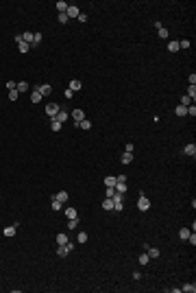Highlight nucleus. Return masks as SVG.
Listing matches in <instances>:
<instances>
[{
    "label": "nucleus",
    "mask_w": 196,
    "mask_h": 293,
    "mask_svg": "<svg viewBox=\"0 0 196 293\" xmlns=\"http://www.w3.org/2000/svg\"><path fill=\"white\" fill-rule=\"evenodd\" d=\"M61 127H63V125L59 123V120H55V118H50V129H53V131H61Z\"/></svg>",
    "instance_id": "412c9836"
},
{
    "label": "nucleus",
    "mask_w": 196,
    "mask_h": 293,
    "mask_svg": "<svg viewBox=\"0 0 196 293\" xmlns=\"http://www.w3.org/2000/svg\"><path fill=\"white\" fill-rule=\"evenodd\" d=\"M116 195H118V192H116V188H107V190H105V197H111V199H113Z\"/></svg>",
    "instance_id": "e433bc0d"
},
{
    "label": "nucleus",
    "mask_w": 196,
    "mask_h": 293,
    "mask_svg": "<svg viewBox=\"0 0 196 293\" xmlns=\"http://www.w3.org/2000/svg\"><path fill=\"white\" fill-rule=\"evenodd\" d=\"M81 85H83V83H81L79 79H72V81H70V90H72V92H76V90H81Z\"/></svg>",
    "instance_id": "6ab92c4d"
},
{
    "label": "nucleus",
    "mask_w": 196,
    "mask_h": 293,
    "mask_svg": "<svg viewBox=\"0 0 196 293\" xmlns=\"http://www.w3.org/2000/svg\"><path fill=\"white\" fill-rule=\"evenodd\" d=\"M187 81H190V85H196V75H194V72L187 77Z\"/></svg>",
    "instance_id": "37998d69"
},
{
    "label": "nucleus",
    "mask_w": 196,
    "mask_h": 293,
    "mask_svg": "<svg viewBox=\"0 0 196 293\" xmlns=\"http://www.w3.org/2000/svg\"><path fill=\"white\" fill-rule=\"evenodd\" d=\"M185 94H187V96H190V99H192V101H196V85H190V88H187V92H185Z\"/></svg>",
    "instance_id": "bb28decb"
},
{
    "label": "nucleus",
    "mask_w": 196,
    "mask_h": 293,
    "mask_svg": "<svg viewBox=\"0 0 196 293\" xmlns=\"http://www.w3.org/2000/svg\"><path fill=\"white\" fill-rule=\"evenodd\" d=\"M63 96H65V99H72V96H74V92H72V90H70V88H68V90H65V92H63Z\"/></svg>",
    "instance_id": "c03bdc74"
},
{
    "label": "nucleus",
    "mask_w": 196,
    "mask_h": 293,
    "mask_svg": "<svg viewBox=\"0 0 196 293\" xmlns=\"http://www.w3.org/2000/svg\"><path fill=\"white\" fill-rule=\"evenodd\" d=\"M146 254H148V258H159V250H157V247H148V250H146Z\"/></svg>",
    "instance_id": "5701e85b"
},
{
    "label": "nucleus",
    "mask_w": 196,
    "mask_h": 293,
    "mask_svg": "<svg viewBox=\"0 0 196 293\" xmlns=\"http://www.w3.org/2000/svg\"><path fill=\"white\" fill-rule=\"evenodd\" d=\"M192 103H194V101L190 99V96H187V94H183V96H181V103H179V105H183V107H190Z\"/></svg>",
    "instance_id": "aec40b11"
},
{
    "label": "nucleus",
    "mask_w": 196,
    "mask_h": 293,
    "mask_svg": "<svg viewBox=\"0 0 196 293\" xmlns=\"http://www.w3.org/2000/svg\"><path fill=\"white\" fill-rule=\"evenodd\" d=\"M137 208H139L142 212H146V210H151V199H148V197H144V195H142V197L137 199Z\"/></svg>",
    "instance_id": "f03ea898"
},
{
    "label": "nucleus",
    "mask_w": 196,
    "mask_h": 293,
    "mask_svg": "<svg viewBox=\"0 0 196 293\" xmlns=\"http://www.w3.org/2000/svg\"><path fill=\"white\" fill-rule=\"evenodd\" d=\"M148 260H151V258H148V254H146V252L139 254V265H148Z\"/></svg>",
    "instance_id": "473e14b6"
},
{
    "label": "nucleus",
    "mask_w": 196,
    "mask_h": 293,
    "mask_svg": "<svg viewBox=\"0 0 196 293\" xmlns=\"http://www.w3.org/2000/svg\"><path fill=\"white\" fill-rule=\"evenodd\" d=\"M74 127H79V129H92V123L87 118H83V120H79V123H74Z\"/></svg>",
    "instance_id": "9b49d317"
},
{
    "label": "nucleus",
    "mask_w": 196,
    "mask_h": 293,
    "mask_svg": "<svg viewBox=\"0 0 196 293\" xmlns=\"http://www.w3.org/2000/svg\"><path fill=\"white\" fill-rule=\"evenodd\" d=\"M174 114H177V116H187V107L177 105V107H174Z\"/></svg>",
    "instance_id": "b1692460"
},
{
    "label": "nucleus",
    "mask_w": 196,
    "mask_h": 293,
    "mask_svg": "<svg viewBox=\"0 0 196 293\" xmlns=\"http://www.w3.org/2000/svg\"><path fill=\"white\" fill-rule=\"evenodd\" d=\"M68 197H70L68 190H59V192L55 195V199H57V201H61V204H65V201H68Z\"/></svg>",
    "instance_id": "1a4fd4ad"
},
{
    "label": "nucleus",
    "mask_w": 196,
    "mask_h": 293,
    "mask_svg": "<svg viewBox=\"0 0 196 293\" xmlns=\"http://www.w3.org/2000/svg\"><path fill=\"white\" fill-rule=\"evenodd\" d=\"M22 39L26 42V44H33V33H29V31H26V33H22Z\"/></svg>",
    "instance_id": "72a5a7b5"
},
{
    "label": "nucleus",
    "mask_w": 196,
    "mask_h": 293,
    "mask_svg": "<svg viewBox=\"0 0 196 293\" xmlns=\"http://www.w3.org/2000/svg\"><path fill=\"white\" fill-rule=\"evenodd\" d=\"M181 291H185V293H194V291H196V287H194V282H192V284L187 282V284H183V287H181Z\"/></svg>",
    "instance_id": "c756f323"
},
{
    "label": "nucleus",
    "mask_w": 196,
    "mask_h": 293,
    "mask_svg": "<svg viewBox=\"0 0 196 293\" xmlns=\"http://www.w3.org/2000/svg\"><path fill=\"white\" fill-rule=\"evenodd\" d=\"M68 118H70V114H68V112H63V109H59V114L55 116V120H59L61 125H63V123H68Z\"/></svg>",
    "instance_id": "6e6552de"
},
{
    "label": "nucleus",
    "mask_w": 196,
    "mask_h": 293,
    "mask_svg": "<svg viewBox=\"0 0 196 293\" xmlns=\"http://www.w3.org/2000/svg\"><path fill=\"white\" fill-rule=\"evenodd\" d=\"M18 48H20V53H29V51H31V44H26V42H20V44H18Z\"/></svg>",
    "instance_id": "a878e982"
},
{
    "label": "nucleus",
    "mask_w": 196,
    "mask_h": 293,
    "mask_svg": "<svg viewBox=\"0 0 196 293\" xmlns=\"http://www.w3.org/2000/svg\"><path fill=\"white\" fill-rule=\"evenodd\" d=\"M187 116H192V118L196 116V105H194V103H192V105L187 107Z\"/></svg>",
    "instance_id": "4c0bfd02"
},
{
    "label": "nucleus",
    "mask_w": 196,
    "mask_h": 293,
    "mask_svg": "<svg viewBox=\"0 0 196 293\" xmlns=\"http://www.w3.org/2000/svg\"><path fill=\"white\" fill-rule=\"evenodd\" d=\"M41 99H44V96H41V92H39V88L35 85V88H33V92H31V103H39Z\"/></svg>",
    "instance_id": "39448f33"
},
{
    "label": "nucleus",
    "mask_w": 196,
    "mask_h": 293,
    "mask_svg": "<svg viewBox=\"0 0 196 293\" xmlns=\"http://www.w3.org/2000/svg\"><path fill=\"white\" fill-rule=\"evenodd\" d=\"M68 7H70V5H68V2H63V0H59V2L55 5V9H57L59 13H65V11H68Z\"/></svg>",
    "instance_id": "4468645a"
},
{
    "label": "nucleus",
    "mask_w": 196,
    "mask_h": 293,
    "mask_svg": "<svg viewBox=\"0 0 196 293\" xmlns=\"http://www.w3.org/2000/svg\"><path fill=\"white\" fill-rule=\"evenodd\" d=\"M113 186H116V177H113V175H107V177H105V188H113Z\"/></svg>",
    "instance_id": "f3484780"
},
{
    "label": "nucleus",
    "mask_w": 196,
    "mask_h": 293,
    "mask_svg": "<svg viewBox=\"0 0 196 293\" xmlns=\"http://www.w3.org/2000/svg\"><path fill=\"white\" fill-rule=\"evenodd\" d=\"M39 88V92H41V96H48L53 92V85H48V83H41V85H37Z\"/></svg>",
    "instance_id": "f8f14e48"
},
{
    "label": "nucleus",
    "mask_w": 196,
    "mask_h": 293,
    "mask_svg": "<svg viewBox=\"0 0 196 293\" xmlns=\"http://www.w3.org/2000/svg\"><path fill=\"white\" fill-rule=\"evenodd\" d=\"M15 232H18V223H13V225H9V228H5V236L7 238H11V236H15Z\"/></svg>",
    "instance_id": "0eeeda50"
},
{
    "label": "nucleus",
    "mask_w": 196,
    "mask_h": 293,
    "mask_svg": "<svg viewBox=\"0 0 196 293\" xmlns=\"http://www.w3.org/2000/svg\"><path fill=\"white\" fill-rule=\"evenodd\" d=\"M15 85H18L15 81H7V90H15Z\"/></svg>",
    "instance_id": "a18cd8bd"
},
{
    "label": "nucleus",
    "mask_w": 196,
    "mask_h": 293,
    "mask_svg": "<svg viewBox=\"0 0 196 293\" xmlns=\"http://www.w3.org/2000/svg\"><path fill=\"white\" fill-rule=\"evenodd\" d=\"M61 208H63V204H61V201H57V199H55V195H53V210H61Z\"/></svg>",
    "instance_id": "c9c22d12"
},
{
    "label": "nucleus",
    "mask_w": 196,
    "mask_h": 293,
    "mask_svg": "<svg viewBox=\"0 0 196 293\" xmlns=\"http://www.w3.org/2000/svg\"><path fill=\"white\" fill-rule=\"evenodd\" d=\"M59 109H61V107H59V103H55V101H53V103H48V105H46V109H44V112L50 116V118H55V116L59 114Z\"/></svg>",
    "instance_id": "f257e3e1"
},
{
    "label": "nucleus",
    "mask_w": 196,
    "mask_h": 293,
    "mask_svg": "<svg viewBox=\"0 0 196 293\" xmlns=\"http://www.w3.org/2000/svg\"><path fill=\"white\" fill-rule=\"evenodd\" d=\"M120 160H122V164H131V162H133V153H127V151H124V153L120 155Z\"/></svg>",
    "instance_id": "2eb2a0df"
},
{
    "label": "nucleus",
    "mask_w": 196,
    "mask_h": 293,
    "mask_svg": "<svg viewBox=\"0 0 196 293\" xmlns=\"http://www.w3.org/2000/svg\"><path fill=\"white\" fill-rule=\"evenodd\" d=\"M29 88H31V85H29V83H26V81H20V83H18V85H15V90H18V92H26V90H29Z\"/></svg>",
    "instance_id": "393cba45"
},
{
    "label": "nucleus",
    "mask_w": 196,
    "mask_h": 293,
    "mask_svg": "<svg viewBox=\"0 0 196 293\" xmlns=\"http://www.w3.org/2000/svg\"><path fill=\"white\" fill-rule=\"evenodd\" d=\"M59 22H61V24H65V22H70V18H68L65 13H59Z\"/></svg>",
    "instance_id": "79ce46f5"
},
{
    "label": "nucleus",
    "mask_w": 196,
    "mask_h": 293,
    "mask_svg": "<svg viewBox=\"0 0 196 293\" xmlns=\"http://www.w3.org/2000/svg\"><path fill=\"white\" fill-rule=\"evenodd\" d=\"M157 35H159L161 39H168V35H170V33H168V29H166V27H161V29H157Z\"/></svg>",
    "instance_id": "cd10ccee"
},
{
    "label": "nucleus",
    "mask_w": 196,
    "mask_h": 293,
    "mask_svg": "<svg viewBox=\"0 0 196 293\" xmlns=\"http://www.w3.org/2000/svg\"><path fill=\"white\" fill-rule=\"evenodd\" d=\"M83 118H85L83 109H74V112H72V120H74V123H79V120H83Z\"/></svg>",
    "instance_id": "9d476101"
},
{
    "label": "nucleus",
    "mask_w": 196,
    "mask_h": 293,
    "mask_svg": "<svg viewBox=\"0 0 196 293\" xmlns=\"http://www.w3.org/2000/svg\"><path fill=\"white\" fill-rule=\"evenodd\" d=\"M124 151H127V153H133V151H135V144H131V142L124 144Z\"/></svg>",
    "instance_id": "a19ab883"
},
{
    "label": "nucleus",
    "mask_w": 196,
    "mask_h": 293,
    "mask_svg": "<svg viewBox=\"0 0 196 293\" xmlns=\"http://www.w3.org/2000/svg\"><path fill=\"white\" fill-rule=\"evenodd\" d=\"M18 96H20L18 90H9V99H11V101H18Z\"/></svg>",
    "instance_id": "58836bf2"
},
{
    "label": "nucleus",
    "mask_w": 196,
    "mask_h": 293,
    "mask_svg": "<svg viewBox=\"0 0 196 293\" xmlns=\"http://www.w3.org/2000/svg\"><path fill=\"white\" fill-rule=\"evenodd\" d=\"M72 250H74V245H72V243H65V245H59V247H57V254H59V256H68Z\"/></svg>",
    "instance_id": "7ed1b4c3"
},
{
    "label": "nucleus",
    "mask_w": 196,
    "mask_h": 293,
    "mask_svg": "<svg viewBox=\"0 0 196 293\" xmlns=\"http://www.w3.org/2000/svg\"><path fill=\"white\" fill-rule=\"evenodd\" d=\"M65 15H68V18H79V15H81V11H79V7H76V5H70V7H68V11H65Z\"/></svg>",
    "instance_id": "20e7f679"
},
{
    "label": "nucleus",
    "mask_w": 196,
    "mask_h": 293,
    "mask_svg": "<svg viewBox=\"0 0 196 293\" xmlns=\"http://www.w3.org/2000/svg\"><path fill=\"white\" fill-rule=\"evenodd\" d=\"M190 232H192L190 228H181V230H179V236H181L183 241H187V236H190Z\"/></svg>",
    "instance_id": "c85d7f7f"
},
{
    "label": "nucleus",
    "mask_w": 196,
    "mask_h": 293,
    "mask_svg": "<svg viewBox=\"0 0 196 293\" xmlns=\"http://www.w3.org/2000/svg\"><path fill=\"white\" fill-rule=\"evenodd\" d=\"M103 210H113V199H111V197H105V201H103Z\"/></svg>",
    "instance_id": "a211bd4d"
},
{
    "label": "nucleus",
    "mask_w": 196,
    "mask_h": 293,
    "mask_svg": "<svg viewBox=\"0 0 196 293\" xmlns=\"http://www.w3.org/2000/svg\"><path fill=\"white\" fill-rule=\"evenodd\" d=\"M41 39H44V35H41L39 31H37V33H33V44H31V46H39V44H41Z\"/></svg>",
    "instance_id": "dca6fc26"
},
{
    "label": "nucleus",
    "mask_w": 196,
    "mask_h": 293,
    "mask_svg": "<svg viewBox=\"0 0 196 293\" xmlns=\"http://www.w3.org/2000/svg\"><path fill=\"white\" fill-rule=\"evenodd\" d=\"M65 243H70L68 234H57V245H65Z\"/></svg>",
    "instance_id": "4be33fe9"
},
{
    "label": "nucleus",
    "mask_w": 196,
    "mask_h": 293,
    "mask_svg": "<svg viewBox=\"0 0 196 293\" xmlns=\"http://www.w3.org/2000/svg\"><path fill=\"white\" fill-rule=\"evenodd\" d=\"M183 153H185V155H190V158H194V155H196V144H194V142L185 144V146H183Z\"/></svg>",
    "instance_id": "423d86ee"
},
{
    "label": "nucleus",
    "mask_w": 196,
    "mask_h": 293,
    "mask_svg": "<svg viewBox=\"0 0 196 293\" xmlns=\"http://www.w3.org/2000/svg\"><path fill=\"white\" fill-rule=\"evenodd\" d=\"M68 228L70 230H76L79 228V219H68Z\"/></svg>",
    "instance_id": "2f4dec72"
},
{
    "label": "nucleus",
    "mask_w": 196,
    "mask_h": 293,
    "mask_svg": "<svg viewBox=\"0 0 196 293\" xmlns=\"http://www.w3.org/2000/svg\"><path fill=\"white\" fill-rule=\"evenodd\" d=\"M168 51L170 53H177L179 51V42H168Z\"/></svg>",
    "instance_id": "7c9ffc66"
},
{
    "label": "nucleus",
    "mask_w": 196,
    "mask_h": 293,
    "mask_svg": "<svg viewBox=\"0 0 196 293\" xmlns=\"http://www.w3.org/2000/svg\"><path fill=\"white\" fill-rule=\"evenodd\" d=\"M179 48H190V39H179Z\"/></svg>",
    "instance_id": "ea45409f"
},
{
    "label": "nucleus",
    "mask_w": 196,
    "mask_h": 293,
    "mask_svg": "<svg viewBox=\"0 0 196 293\" xmlns=\"http://www.w3.org/2000/svg\"><path fill=\"white\" fill-rule=\"evenodd\" d=\"M65 217H68V219H79L76 208H72V206H70V208H65Z\"/></svg>",
    "instance_id": "ddd939ff"
},
{
    "label": "nucleus",
    "mask_w": 196,
    "mask_h": 293,
    "mask_svg": "<svg viewBox=\"0 0 196 293\" xmlns=\"http://www.w3.org/2000/svg\"><path fill=\"white\" fill-rule=\"evenodd\" d=\"M76 241L81 243V245H83V243H87V232H79V236H76Z\"/></svg>",
    "instance_id": "f704fd0d"
}]
</instances>
